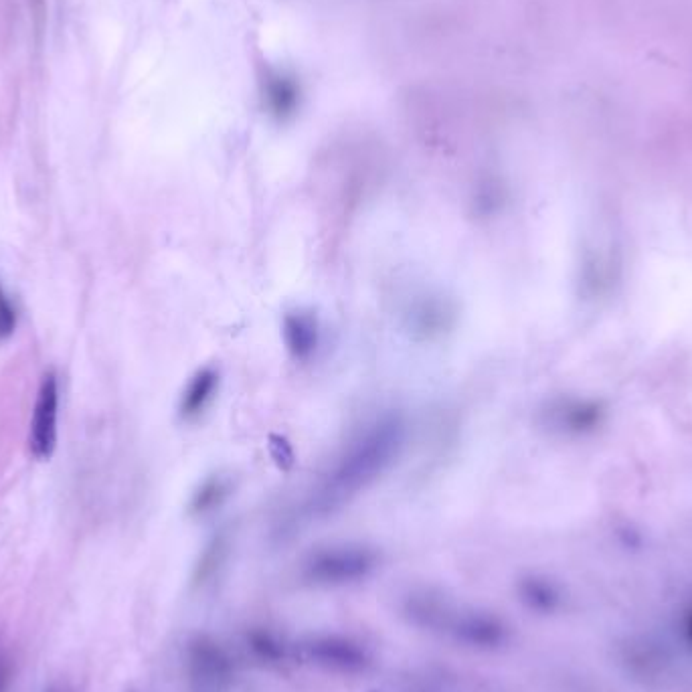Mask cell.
I'll return each instance as SVG.
<instances>
[{
  "instance_id": "cell-9",
  "label": "cell",
  "mask_w": 692,
  "mask_h": 692,
  "mask_svg": "<svg viewBox=\"0 0 692 692\" xmlns=\"http://www.w3.org/2000/svg\"><path fill=\"white\" fill-rule=\"evenodd\" d=\"M191 664L195 672L205 680L225 678L231 670L225 652L219 648V644H215L209 638H199L191 644Z\"/></svg>"
},
{
  "instance_id": "cell-5",
  "label": "cell",
  "mask_w": 692,
  "mask_h": 692,
  "mask_svg": "<svg viewBox=\"0 0 692 692\" xmlns=\"http://www.w3.org/2000/svg\"><path fill=\"white\" fill-rule=\"evenodd\" d=\"M221 389L219 369L207 365L199 369L185 385L179 401V417L187 423L199 421L215 403Z\"/></svg>"
},
{
  "instance_id": "cell-4",
  "label": "cell",
  "mask_w": 692,
  "mask_h": 692,
  "mask_svg": "<svg viewBox=\"0 0 692 692\" xmlns=\"http://www.w3.org/2000/svg\"><path fill=\"white\" fill-rule=\"evenodd\" d=\"M282 338L288 355L296 363H308L320 346V322L310 310L288 312L282 320Z\"/></svg>"
},
{
  "instance_id": "cell-8",
  "label": "cell",
  "mask_w": 692,
  "mask_h": 692,
  "mask_svg": "<svg viewBox=\"0 0 692 692\" xmlns=\"http://www.w3.org/2000/svg\"><path fill=\"white\" fill-rule=\"evenodd\" d=\"M231 492H233V486L227 476L211 474L193 492L189 502V512L193 516H207L219 510L229 500Z\"/></svg>"
},
{
  "instance_id": "cell-10",
  "label": "cell",
  "mask_w": 692,
  "mask_h": 692,
  "mask_svg": "<svg viewBox=\"0 0 692 692\" xmlns=\"http://www.w3.org/2000/svg\"><path fill=\"white\" fill-rule=\"evenodd\" d=\"M518 593L521 599L535 612H553L557 608V591L551 583L539 579V577H527L518 585Z\"/></svg>"
},
{
  "instance_id": "cell-14",
  "label": "cell",
  "mask_w": 692,
  "mask_h": 692,
  "mask_svg": "<svg viewBox=\"0 0 692 692\" xmlns=\"http://www.w3.org/2000/svg\"><path fill=\"white\" fill-rule=\"evenodd\" d=\"M7 680H9V672H7L5 666H0V692H5Z\"/></svg>"
},
{
  "instance_id": "cell-1",
  "label": "cell",
  "mask_w": 692,
  "mask_h": 692,
  "mask_svg": "<svg viewBox=\"0 0 692 692\" xmlns=\"http://www.w3.org/2000/svg\"><path fill=\"white\" fill-rule=\"evenodd\" d=\"M407 440V425L387 413L369 421L346 442L312 492L314 512H332L375 484L401 456Z\"/></svg>"
},
{
  "instance_id": "cell-13",
  "label": "cell",
  "mask_w": 692,
  "mask_h": 692,
  "mask_svg": "<svg viewBox=\"0 0 692 692\" xmlns=\"http://www.w3.org/2000/svg\"><path fill=\"white\" fill-rule=\"evenodd\" d=\"M17 328V310L9 296L5 294L3 286H0V340L9 338Z\"/></svg>"
},
{
  "instance_id": "cell-6",
  "label": "cell",
  "mask_w": 692,
  "mask_h": 692,
  "mask_svg": "<svg viewBox=\"0 0 692 692\" xmlns=\"http://www.w3.org/2000/svg\"><path fill=\"white\" fill-rule=\"evenodd\" d=\"M308 656L318 664L338 668V670H359L367 664L365 650L342 636H320L314 638L308 646Z\"/></svg>"
},
{
  "instance_id": "cell-12",
  "label": "cell",
  "mask_w": 692,
  "mask_h": 692,
  "mask_svg": "<svg viewBox=\"0 0 692 692\" xmlns=\"http://www.w3.org/2000/svg\"><path fill=\"white\" fill-rule=\"evenodd\" d=\"M251 650L264 660H280L284 656L282 644L270 632H253L249 636Z\"/></svg>"
},
{
  "instance_id": "cell-11",
  "label": "cell",
  "mask_w": 692,
  "mask_h": 692,
  "mask_svg": "<svg viewBox=\"0 0 692 692\" xmlns=\"http://www.w3.org/2000/svg\"><path fill=\"white\" fill-rule=\"evenodd\" d=\"M225 553H227V539H225L223 535H219V537H215V539L207 545V549H205V553H203V557H201V561H199V565H197L195 579H197V581H203V579H207L209 575H213L215 569L219 567V563L223 561Z\"/></svg>"
},
{
  "instance_id": "cell-7",
  "label": "cell",
  "mask_w": 692,
  "mask_h": 692,
  "mask_svg": "<svg viewBox=\"0 0 692 692\" xmlns=\"http://www.w3.org/2000/svg\"><path fill=\"white\" fill-rule=\"evenodd\" d=\"M456 636L474 648H496L504 642L506 630L502 622L488 614L462 616L454 628Z\"/></svg>"
},
{
  "instance_id": "cell-2",
  "label": "cell",
  "mask_w": 692,
  "mask_h": 692,
  "mask_svg": "<svg viewBox=\"0 0 692 692\" xmlns=\"http://www.w3.org/2000/svg\"><path fill=\"white\" fill-rule=\"evenodd\" d=\"M377 567V553L359 543L330 545L304 561V577L316 585H342L367 577Z\"/></svg>"
},
{
  "instance_id": "cell-15",
  "label": "cell",
  "mask_w": 692,
  "mask_h": 692,
  "mask_svg": "<svg viewBox=\"0 0 692 692\" xmlns=\"http://www.w3.org/2000/svg\"><path fill=\"white\" fill-rule=\"evenodd\" d=\"M686 634H688V638H690V642H692V614H690L688 620H686Z\"/></svg>"
},
{
  "instance_id": "cell-3",
  "label": "cell",
  "mask_w": 692,
  "mask_h": 692,
  "mask_svg": "<svg viewBox=\"0 0 692 692\" xmlns=\"http://www.w3.org/2000/svg\"><path fill=\"white\" fill-rule=\"evenodd\" d=\"M57 407H59V389H57V377L53 371L45 373L35 411L31 421V434H29V448L31 454L37 460H49L57 446Z\"/></svg>"
}]
</instances>
